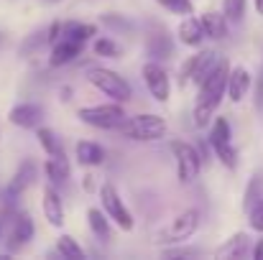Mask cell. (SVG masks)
<instances>
[{
    "label": "cell",
    "mask_w": 263,
    "mask_h": 260,
    "mask_svg": "<svg viewBox=\"0 0 263 260\" xmlns=\"http://www.w3.org/2000/svg\"><path fill=\"white\" fill-rule=\"evenodd\" d=\"M228 72H230V62L225 56H220L212 69L199 79V92H197V105H194V125L204 128L210 125V120L215 117L222 97H225V82H228Z\"/></svg>",
    "instance_id": "6da1fadb"
},
{
    "label": "cell",
    "mask_w": 263,
    "mask_h": 260,
    "mask_svg": "<svg viewBox=\"0 0 263 260\" xmlns=\"http://www.w3.org/2000/svg\"><path fill=\"white\" fill-rule=\"evenodd\" d=\"M118 130L130 138V141H138V143H151V141H159L166 135V120L161 115H151V112H143V115H133V117H123Z\"/></svg>",
    "instance_id": "7a4b0ae2"
},
{
    "label": "cell",
    "mask_w": 263,
    "mask_h": 260,
    "mask_svg": "<svg viewBox=\"0 0 263 260\" xmlns=\"http://www.w3.org/2000/svg\"><path fill=\"white\" fill-rule=\"evenodd\" d=\"M87 79L92 87H97L105 97H110L112 102H128L130 97H133V89L130 85L120 77V74H115L112 69H105V67H92L87 72Z\"/></svg>",
    "instance_id": "3957f363"
},
{
    "label": "cell",
    "mask_w": 263,
    "mask_h": 260,
    "mask_svg": "<svg viewBox=\"0 0 263 260\" xmlns=\"http://www.w3.org/2000/svg\"><path fill=\"white\" fill-rule=\"evenodd\" d=\"M77 117L92 125V128H102V130H112L120 125V120L125 117L123 102H105V105H89V107H80Z\"/></svg>",
    "instance_id": "277c9868"
},
{
    "label": "cell",
    "mask_w": 263,
    "mask_h": 260,
    "mask_svg": "<svg viewBox=\"0 0 263 260\" xmlns=\"http://www.w3.org/2000/svg\"><path fill=\"white\" fill-rule=\"evenodd\" d=\"M100 204H102V212L107 214V219H112L123 232H130L133 230L136 222H133L128 207L123 204V199H120V194H118V189L112 184H102L100 186Z\"/></svg>",
    "instance_id": "5b68a950"
},
{
    "label": "cell",
    "mask_w": 263,
    "mask_h": 260,
    "mask_svg": "<svg viewBox=\"0 0 263 260\" xmlns=\"http://www.w3.org/2000/svg\"><path fill=\"white\" fill-rule=\"evenodd\" d=\"M172 153L176 158V173H179V181L181 184H189L197 178V173L202 169V156L194 146L184 143V141H174L172 143Z\"/></svg>",
    "instance_id": "8992f818"
},
{
    "label": "cell",
    "mask_w": 263,
    "mask_h": 260,
    "mask_svg": "<svg viewBox=\"0 0 263 260\" xmlns=\"http://www.w3.org/2000/svg\"><path fill=\"white\" fill-rule=\"evenodd\" d=\"M199 222H202V214L197 209H184L181 214H176L172 219V225L161 232V243H184V240H189L197 232Z\"/></svg>",
    "instance_id": "52a82bcc"
},
{
    "label": "cell",
    "mask_w": 263,
    "mask_h": 260,
    "mask_svg": "<svg viewBox=\"0 0 263 260\" xmlns=\"http://www.w3.org/2000/svg\"><path fill=\"white\" fill-rule=\"evenodd\" d=\"M143 82H146V89L151 92V97L156 99V102H169V97H172V82H169V74H166V69L159 64V62H146L143 64Z\"/></svg>",
    "instance_id": "ba28073f"
},
{
    "label": "cell",
    "mask_w": 263,
    "mask_h": 260,
    "mask_svg": "<svg viewBox=\"0 0 263 260\" xmlns=\"http://www.w3.org/2000/svg\"><path fill=\"white\" fill-rule=\"evenodd\" d=\"M8 120H10V125H15V128L31 130V128L41 125V120H44V107L36 105V102H21V105L10 107Z\"/></svg>",
    "instance_id": "9c48e42d"
},
{
    "label": "cell",
    "mask_w": 263,
    "mask_h": 260,
    "mask_svg": "<svg viewBox=\"0 0 263 260\" xmlns=\"http://www.w3.org/2000/svg\"><path fill=\"white\" fill-rule=\"evenodd\" d=\"M36 181V164L33 161H23L21 166H18V171L15 176L10 178V184H8V189H5V202H13V199H18L31 184Z\"/></svg>",
    "instance_id": "30bf717a"
},
{
    "label": "cell",
    "mask_w": 263,
    "mask_h": 260,
    "mask_svg": "<svg viewBox=\"0 0 263 260\" xmlns=\"http://www.w3.org/2000/svg\"><path fill=\"white\" fill-rule=\"evenodd\" d=\"M33 232H36V227H33V219L28 217V214H15V219H13V227H10V232H8V250H21L28 240H33Z\"/></svg>",
    "instance_id": "8fae6325"
},
{
    "label": "cell",
    "mask_w": 263,
    "mask_h": 260,
    "mask_svg": "<svg viewBox=\"0 0 263 260\" xmlns=\"http://www.w3.org/2000/svg\"><path fill=\"white\" fill-rule=\"evenodd\" d=\"M174 51V41L169 36V31H164L161 26L156 31L148 33V41H146V54L154 59V62H161V59H169Z\"/></svg>",
    "instance_id": "7c38bea8"
},
{
    "label": "cell",
    "mask_w": 263,
    "mask_h": 260,
    "mask_svg": "<svg viewBox=\"0 0 263 260\" xmlns=\"http://www.w3.org/2000/svg\"><path fill=\"white\" fill-rule=\"evenodd\" d=\"M251 89V72L246 67H235L228 72V82H225V94L233 102H243L246 94Z\"/></svg>",
    "instance_id": "4fadbf2b"
},
{
    "label": "cell",
    "mask_w": 263,
    "mask_h": 260,
    "mask_svg": "<svg viewBox=\"0 0 263 260\" xmlns=\"http://www.w3.org/2000/svg\"><path fill=\"white\" fill-rule=\"evenodd\" d=\"M80 54H82V44H80V41H72V38H57L54 46H51L49 64H51V67H67V64L74 62Z\"/></svg>",
    "instance_id": "5bb4252c"
},
{
    "label": "cell",
    "mask_w": 263,
    "mask_h": 260,
    "mask_svg": "<svg viewBox=\"0 0 263 260\" xmlns=\"http://www.w3.org/2000/svg\"><path fill=\"white\" fill-rule=\"evenodd\" d=\"M44 217L51 227H62L64 225V204H62V196L54 191V186H46L44 189Z\"/></svg>",
    "instance_id": "9a60e30c"
},
{
    "label": "cell",
    "mask_w": 263,
    "mask_h": 260,
    "mask_svg": "<svg viewBox=\"0 0 263 260\" xmlns=\"http://www.w3.org/2000/svg\"><path fill=\"white\" fill-rule=\"evenodd\" d=\"M179 41L184 44V46H189V49H197L202 41H204V31H202V23H199V18H194L192 13L179 23Z\"/></svg>",
    "instance_id": "2e32d148"
},
{
    "label": "cell",
    "mask_w": 263,
    "mask_h": 260,
    "mask_svg": "<svg viewBox=\"0 0 263 260\" xmlns=\"http://www.w3.org/2000/svg\"><path fill=\"white\" fill-rule=\"evenodd\" d=\"M199 23H202L204 36H210V38H215V41H222V38L228 36V18H225L222 13L207 10V13L199 15Z\"/></svg>",
    "instance_id": "e0dca14e"
},
{
    "label": "cell",
    "mask_w": 263,
    "mask_h": 260,
    "mask_svg": "<svg viewBox=\"0 0 263 260\" xmlns=\"http://www.w3.org/2000/svg\"><path fill=\"white\" fill-rule=\"evenodd\" d=\"M77 164L82 166H102L105 164V148L95 141H80L77 143Z\"/></svg>",
    "instance_id": "ac0fdd59"
},
{
    "label": "cell",
    "mask_w": 263,
    "mask_h": 260,
    "mask_svg": "<svg viewBox=\"0 0 263 260\" xmlns=\"http://www.w3.org/2000/svg\"><path fill=\"white\" fill-rule=\"evenodd\" d=\"M44 171H46V176H49L54 184H64V181L69 178V161H67V153L49 156V161L44 164Z\"/></svg>",
    "instance_id": "d6986e66"
},
{
    "label": "cell",
    "mask_w": 263,
    "mask_h": 260,
    "mask_svg": "<svg viewBox=\"0 0 263 260\" xmlns=\"http://www.w3.org/2000/svg\"><path fill=\"white\" fill-rule=\"evenodd\" d=\"M92 36H97V26H92V23H62V36L59 38H72V41L85 44Z\"/></svg>",
    "instance_id": "ffe728a7"
},
{
    "label": "cell",
    "mask_w": 263,
    "mask_h": 260,
    "mask_svg": "<svg viewBox=\"0 0 263 260\" xmlns=\"http://www.w3.org/2000/svg\"><path fill=\"white\" fill-rule=\"evenodd\" d=\"M246 253H248V235H246V232L233 235V237L217 250L220 258H243Z\"/></svg>",
    "instance_id": "44dd1931"
},
{
    "label": "cell",
    "mask_w": 263,
    "mask_h": 260,
    "mask_svg": "<svg viewBox=\"0 0 263 260\" xmlns=\"http://www.w3.org/2000/svg\"><path fill=\"white\" fill-rule=\"evenodd\" d=\"M87 222H89V230L100 237V240H107L110 237V219L102 209H87Z\"/></svg>",
    "instance_id": "7402d4cb"
},
{
    "label": "cell",
    "mask_w": 263,
    "mask_h": 260,
    "mask_svg": "<svg viewBox=\"0 0 263 260\" xmlns=\"http://www.w3.org/2000/svg\"><path fill=\"white\" fill-rule=\"evenodd\" d=\"M36 138H39L41 148L46 151V156H59V153H64V148H62V141L54 135V130L36 125Z\"/></svg>",
    "instance_id": "603a6c76"
},
{
    "label": "cell",
    "mask_w": 263,
    "mask_h": 260,
    "mask_svg": "<svg viewBox=\"0 0 263 260\" xmlns=\"http://www.w3.org/2000/svg\"><path fill=\"white\" fill-rule=\"evenodd\" d=\"M57 253H59L62 258H69V260L85 258V250H82L80 243H77L74 237H69V235H62V237L57 240Z\"/></svg>",
    "instance_id": "cb8c5ba5"
},
{
    "label": "cell",
    "mask_w": 263,
    "mask_h": 260,
    "mask_svg": "<svg viewBox=\"0 0 263 260\" xmlns=\"http://www.w3.org/2000/svg\"><path fill=\"white\" fill-rule=\"evenodd\" d=\"M212 151H215L217 161H220L225 169H235V166H238V151H235L233 141H230V143H215Z\"/></svg>",
    "instance_id": "d4e9b609"
},
{
    "label": "cell",
    "mask_w": 263,
    "mask_h": 260,
    "mask_svg": "<svg viewBox=\"0 0 263 260\" xmlns=\"http://www.w3.org/2000/svg\"><path fill=\"white\" fill-rule=\"evenodd\" d=\"M230 141H233L230 123L225 117H215L212 130H210V146H215V143H230Z\"/></svg>",
    "instance_id": "484cf974"
},
{
    "label": "cell",
    "mask_w": 263,
    "mask_h": 260,
    "mask_svg": "<svg viewBox=\"0 0 263 260\" xmlns=\"http://www.w3.org/2000/svg\"><path fill=\"white\" fill-rule=\"evenodd\" d=\"M248 0H222V15L228 21H243Z\"/></svg>",
    "instance_id": "4316f807"
},
{
    "label": "cell",
    "mask_w": 263,
    "mask_h": 260,
    "mask_svg": "<svg viewBox=\"0 0 263 260\" xmlns=\"http://www.w3.org/2000/svg\"><path fill=\"white\" fill-rule=\"evenodd\" d=\"M95 54L97 56H105V59H118L120 56V46L112 41V38H97L95 41Z\"/></svg>",
    "instance_id": "83f0119b"
},
{
    "label": "cell",
    "mask_w": 263,
    "mask_h": 260,
    "mask_svg": "<svg viewBox=\"0 0 263 260\" xmlns=\"http://www.w3.org/2000/svg\"><path fill=\"white\" fill-rule=\"evenodd\" d=\"M156 3H161L166 10H172L176 15H189V13H194L192 0H156Z\"/></svg>",
    "instance_id": "f1b7e54d"
},
{
    "label": "cell",
    "mask_w": 263,
    "mask_h": 260,
    "mask_svg": "<svg viewBox=\"0 0 263 260\" xmlns=\"http://www.w3.org/2000/svg\"><path fill=\"white\" fill-rule=\"evenodd\" d=\"M248 222L256 232H263V202H253L248 207Z\"/></svg>",
    "instance_id": "f546056e"
},
{
    "label": "cell",
    "mask_w": 263,
    "mask_h": 260,
    "mask_svg": "<svg viewBox=\"0 0 263 260\" xmlns=\"http://www.w3.org/2000/svg\"><path fill=\"white\" fill-rule=\"evenodd\" d=\"M199 255V250L192 248H174V250H164V258H194Z\"/></svg>",
    "instance_id": "4dcf8cb0"
},
{
    "label": "cell",
    "mask_w": 263,
    "mask_h": 260,
    "mask_svg": "<svg viewBox=\"0 0 263 260\" xmlns=\"http://www.w3.org/2000/svg\"><path fill=\"white\" fill-rule=\"evenodd\" d=\"M59 36H62V23L57 21V23H51V26L46 28V44H54Z\"/></svg>",
    "instance_id": "1f68e13d"
},
{
    "label": "cell",
    "mask_w": 263,
    "mask_h": 260,
    "mask_svg": "<svg viewBox=\"0 0 263 260\" xmlns=\"http://www.w3.org/2000/svg\"><path fill=\"white\" fill-rule=\"evenodd\" d=\"M253 258L256 260H263V237L256 243V248H253Z\"/></svg>",
    "instance_id": "d6a6232c"
},
{
    "label": "cell",
    "mask_w": 263,
    "mask_h": 260,
    "mask_svg": "<svg viewBox=\"0 0 263 260\" xmlns=\"http://www.w3.org/2000/svg\"><path fill=\"white\" fill-rule=\"evenodd\" d=\"M85 191H95V181H92V176H85Z\"/></svg>",
    "instance_id": "836d02e7"
},
{
    "label": "cell",
    "mask_w": 263,
    "mask_h": 260,
    "mask_svg": "<svg viewBox=\"0 0 263 260\" xmlns=\"http://www.w3.org/2000/svg\"><path fill=\"white\" fill-rule=\"evenodd\" d=\"M256 3V10H258V15H263V0H253Z\"/></svg>",
    "instance_id": "e575fe53"
},
{
    "label": "cell",
    "mask_w": 263,
    "mask_h": 260,
    "mask_svg": "<svg viewBox=\"0 0 263 260\" xmlns=\"http://www.w3.org/2000/svg\"><path fill=\"white\" fill-rule=\"evenodd\" d=\"M62 99H64V102L69 99V87H64V89H62Z\"/></svg>",
    "instance_id": "d590c367"
},
{
    "label": "cell",
    "mask_w": 263,
    "mask_h": 260,
    "mask_svg": "<svg viewBox=\"0 0 263 260\" xmlns=\"http://www.w3.org/2000/svg\"><path fill=\"white\" fill-rule=\"evenodd\" d=\"M261 77H263V67H261Z\"/></svg>",
    "instance_id": "8d00e7d4"
}]
</instances>
